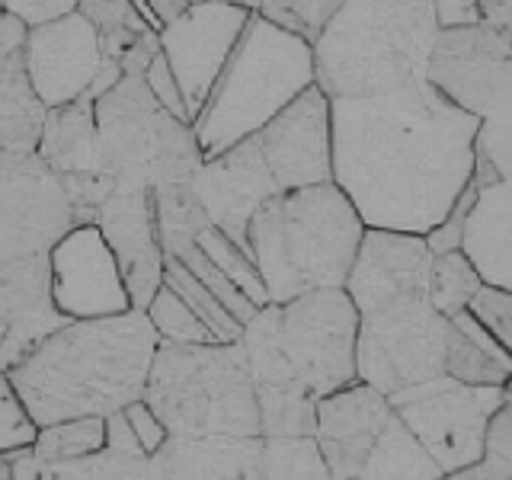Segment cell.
Listing matches in <instances>:
<instances>
[{"instance_id":"cell-1","label":"cell","mask_w":512,"mask_h":480,"mask_svg":"<svg viewBox=\"0 0 512 480\" xmlns=\"http://www.w3.org/2000/svg\"><path fill=\"white\" fill-rule=\"evenodd\" d=\"M333 183L365 228L429 234L474 180L480 119L426 77L407 87L330 100Z\"/></svg>"},{"instance_id":"cell-2","label":"cell","mask_w":512,"mask_h":480,"mask_svg":"<svg viewBox=\"0 0 512 480\" xmlns=\"http://www.w3.org/2000/svg\"><path fill=\"white\" fill-rule=\"evenodd\" d=\"M359 311L346 288L263 304L240 333L263 439H311L317 400L356 378Z\"/></svg>"},{"instance_id":"cell-3","label":"cell","mask_w":512,"mask_h":480,"mask_svg":"<svg viewBox=\"0 0 512 480\" xmlns=\"http://www.w3.org/2000/svg\"><path fill=\"white\" fill-rule=\"evenodd\" d=\"M157 343L144 311L68 320L7 375L39 429L112 416L144 397Z\"/></svg>"},{"instance_id":"cell-4","label":"cell","mask_w":512,"mask_h":480,"mask_svg":"<svg viewBox=\"0 0 512 480\" xmlns=\"http://www.w3.org/2000/svg\"><path fill=\"white\" fill-rule=\"evenodd\" d=\"M365 224L336 183L288 189L253 212L247 253L269 304H285L320 288H343Z\"/></svg>"},{"instance_id":"cell-5","label":"cell","mask_w":512,"mask_h":480,"mask_svg":"<svg viewBox=\"0 0 512 480\" xmlns=\"http://www.w3.org/2000/svg\"><path fill=\"white\" fill-rule=\"evenodd\" d=\"M439 36L432 0H346L314 39V84L330 100H362L426 74Z\"/></svg>"},{"instance_id":"cell-6","label":"cell","mask_w":512,"mask_h":480,"mask_svg":"<svg viewBox=\"0 0 512 480\" xmlns=\"http://www.w3.org/2000/svg\"><path fill=\"white\" fill-rule=\"evenodd\" d=\"M308 87H314L311 42L253 13L202 112L192 122L202 160L253 138Z\"/></svg>"},{"instance_id":"cell-7","label":"cell","mask_w":512,"mask_h":480,"mask_svg":"<svg viewBox=\"0 0 512 480\" xmlns=\"http://www.w3.org/2000/svg\"><path fill=\"white\" fill-rule=\"evenodd\" d=\"M144 404L167 426L170 439L260 436V404L240 340L157 343Z\"/></svg>"},{"instance_id":"cell-8","label":"cell","mask_w":512,"mask_h":480,"mask_svg":"<svg viewBox=\"0 0 512 480\" xmlns=\"http://www.w3.org/2000/svg\"><path fill=\"white\" fill-rule=\"evenodd\" d=\"M100 160L116 186L160 189L189 183L202 154L192 125L160 109L144 77H119L93 100Z\"/></svg>"},{"instance_id":"cell-9","label":"cell","mask_w":512,"mask_h":480,"mask_svg":"<svg viewBox=\"0 0 512 480\" xmlns=\"http://www.w3.org/2000/svg\"><path fill=\"white\" fill-rule=\"evenodd\" d=\"M448 317L426 292L400 295L359 314L356 378L384 397L445 375Z\"/></svg>"},{"instance_id":"cell-10","label":"cell","mask_w":512,"mask_h":480,"mask_svg":"<svg viewBox=\"0 0 512 480\" xmlns=\"http://www.w3.org/2000/svg\"><path fill=\"white\" fill-rule=\"evenodd\" d=\"M388 400L442 474L484 461L490 420L506 404L503 388H471L445 375Z\"/></svg>"},{"instance_id":"cell-11","label":"cell","mask_w":512,"mask_h":480,"mask_svg":"<svg viewBox=\"0 0 512 480\" xmlns=\"http://www.w3.org/2000/svg\"><path fill=\"white\" fill-rule=\"evenodd\" d=\"M423 77L452 106L484 122L512 96V36L487 23L439 29Z\"/></svg>"},{"instance_id":"cell-12","label":"cell","mask_w":512,"mask_h":480,"mask_svg":"<svg viewBox=\"0 0 512 480\" xmlns=\"http://www.w3.org/2000/svg\"><path fill=\"white\" fill-rule=\"evenodd\" d=\"M68 228L74 212L55 173L0 144V263L45 253Z\"/></svg>"},{"instance_id":"cell-13","label":"cell","mask_w":512,"mask_h":480,"mask_svg":"<svg viewBox=\"0 0 512 480\" xmlns=\"http://www.w3.org/2000/svg\"><path fill=\"white\" fill-rule=\"evenodd\" d=\"M253 10L215 0H192L160 29V55L167 58L170 71L183 93L189 125L202 112L221 68L228 64L240 36L250 23Z\"/></svg>"},{"instance_id":"cell-14","label":"cell","mask_w":512,"mask_h":480,"mask_svg":"<svg viewBox=\"0 0 512 480\" xmlns=\"http://www.w3.org/2000/svg\"><path fill=\"white\" fill-rule=\"evenodd\" d=\"M45 256L52 301L68 320L119 317L135 311L116 256L96 224H74L45 250Z\"/></svg>"},{"instance_id":"cell-15","label":"cell","mask_w":512,"mask_h":480,"mask_svg":"<svg viewBox=\"0 0 512 480\" xmlns=\"http://www.w3.org/2000/svg\"><path fill=\"white\" fill-rule=\"evenodd\" d=\"M253 138L279 192L333 183L330 96L317 84L276 112Z\"/></svg>"},{"instance_id":"cell-16","label":"cell","mask_w":512,"mask_h":480,"mask_svg":"<svg viewBox=\"0 0 512 480\" xmlns=\"http://www.w3.org/2000/svg\"><path fill=\"white\" fill-rule=\"evenodd\" d=\"M106 68L100 36L84 13L58 16L52 23L29 29L26 74L32 93L45 109L80 100Z\"/></svg>"},{"instance_id":"cell-17","label":"cell","mask_w":512,"mask_h":480,"mask_svg":"<svg viewBox=\"0 0 512 480\" xmlns=\"http://www.w3.org/2000/svg\"><path fill=\"white\" fill-rule=\"evenodd\" d=\"M96 228L116 256L132 308L144 311L164 285V247L157 234L154 189L116 186L96 208Z\"/></svg>"},{"instance_id":"cell-18","label":"cell","mask_w":512,"mask_h":480,"mask_svg":"<svg viewBox=\"0 0 512 480\" xmlns=\"http://www.w3.org/2000/svg\"><path fill=\"white\" fill-rule=\"evenodd\" d=\"M189 189L199 199L208 221L244 250L253 212L272 196H279L256 138H244L218 157L202 160L199 170L189 176Z\"/></svg>"},{"instance_id":"cell-19","label":"cell","mask_w":512,"mask_h":480,"mask_svg":"<svg viewBox=\"0 0 512 480\" xmlns=\"http://www.w3.org/2000/svg\"><path fill=\"white\" fill-rule=\"evenodd\" d=\"M391 413V400L362 381L317 400L311 439L333 480H359L362 464L372 455Z\"/></svg>"},{"instance_id":"cell-20","label":"cell","mask_w":512,"mask_h":480,"mask_svg":"<svg viewBox=\"0 0 512 480\" xmlns=\"http://www.w3.org/2000/svg\"><path fill=\"white\" fill-rule=\"evenodd\" d=\"M429 263L432 250L423 234L365 228L343 288L356 311L365 314L391 298L426 292Z\"/></svg>"},{"instance_id":"cell-21","label":"cell","mask_w":512,"mask_h":480,"mask_svg":"<svg viewBox=\"0 0 512 480\" xmlns=\"http://www.w3.org/2000/svg\"><path fill=\"white\" fill-rule=\"evenodd\" d=\"M29 29L0 10V144L16 154H36L45 106L26 74Z\"/></svg>"},{"instance_id":"cell-22","label":"cell","mask_w":512,"mask_h":480,"mask_svg":"<svg viewBox=\"0 0 512 480\" xmlns=\"http://www.w3.org/2000/svg\"><path fill=\"white\" fill-rule=\"evenodd\" d=\"M84 13L100 36L103 58L116 64L122 77H144L148 64L160 55V20L144 0H80Z\"/></svg>"},{"instance_id":"cell-23","label":"cell","mask_w":512,"mask_h":480,"mask_svg":"<svg viewBox=\"0 0 512 480\" xmlns=\"http://www.w3.org/2000/svg\"><path fill=\"white\" fill-rule=\"evenodd\" d=\"M461 250L487 285L512 292V180L477 189L474 208L464 221Z\"/></svg>"},{"instance_id":"cell-24","label":"cell","mask_w":512,"mask_h":480,"mask_svg":"<svg viewBox=\"0 0 512 480\" xmlns=\"http://www.w3.org/2000/svg\"><path fill=\"white\" fill-rule=\"evenodd\" d=\"M263 436L170 439L164 445L167 480H266Z\"/></svg>"},{"instance_id":"cell-25","label":"cell","mask_w":512,"mask_h":480,"mask_svg":"<svg viewBox=\"0 0 512 480\" xmlns=\"http://www.w3.org/2000/svg\"><path fill=\"white\" fill-rule=\"evenodd\" d=\"M445 378L471 384V388H506L512 381V359L471 317V311L448 317Z\"/></svg>"},{"instance_id":"cell-26","label":"cell","mask_w":512,"mask_h":480,"mask_svg":"<svg viewBox=\"0 0 512 480\" xmlns=\"http://www.w3.org/2000/svg\"><path fill=\"white\" fill-rule=\"evenodd\" d=\"M439 464L429 458L426 448L416 442V436L400 420L397 410L384 423L381 436L365 458L359 480H439Z\"/></svg>"},{"instance_id":"cell-27","label":"cell","mask_w":512,"mask_h":480,"mask_svg":"<svg viewBox=\"0 0 512 480\" xmlns=\"http://www.w3.org/2000/svg\"><path fill=\"white\" fill-rule=\"evenodd\" d=\"M42 480H167V474L160 455L103 448V452L80 461L45 464Z\"/></svg>"},{"instance_id":"cell-28","label":"cell","mask_w":512,"mask_h":480,"mask_svg":"<svg viewBox=\"0 0 512 480\" xmlns=\"http://www.w3.org/2000/svg\"><path fill=\"white\" fill-rule=\"evenodd\" d=\"M480 285H484V279H480V272L474 269V263L468 260V253L461 247L445 250V253H432L426 295L439 314L455 317L461 311H468V304L477 295Z\"/></svg>"},{"instance_id":"cell-29","label":"cell","mask_w":512,"mask_h":480,"mask_svg":"<svg viewBox=\"0 0 512 480\" xmlns=\"http://www.w3.org/2000/svg\"><path fill=\"white\" fill-rule=\"evenodd\" d=\"M154 215H157V234L164 256H173L180 247L192 244L196 234L212 224L202 212L199 199L192 196L189 183H170L154 189Z\"/></svg>"},{"instance_id":"cell-30","label":"cell","mask_w":512,"mask_h":480,"mask_svg":"<svg viewBox=\"0 0 512 480\" xmlns=\"http://www.w3.org/2000/svg\"><path fill=\"white\" fill-rule=\"evenodd\" d=\"M48 256L32 253L23 260L0 263V346L7 343V336L16 324V317L23 314L26 304L48 295Z\"/></svg>"},{"instance_id":"cell-31","label":"cell","mask_w":512,"mask_h":480,"mask_svg":"<svg viewBox=\"0 0 512 480\" xmlns=\"http://www.w3.org/2000/svg\"><path fill=\"white\" fill-rule=\"evenodd\" d=\"M106 448V416H77V420H64L42 426L32 452L45 464H61V461H80L90 458Z\"/></svg>"},{"instance_id":"cell-32","label":"cell","mask_w":512,"mask_h":480,"mask_svg":"<svg viewBox=\"0 0 512 480\" xmlns=\"http://www.w3.org/2000/svg\"><path fill=\"white\" fill-rule=\"evenodd\" d=\"M164 285L173 288V292L180 295L192 311H196V317H202V324L215 333L218 343H237L240 340L244 327H240L237 320L224 311V304L208 292V288L192 276L180 260H173V256L164 260Z\"/></svg>"},{"instance_id":"cell-33","label":"cell","mask_w":512,"mask_h":480,"mask_svg":"<svg viewBox=\"0 0 512 480\" xmlns=\"http://www.w3.org/2000/svg\"><path fill=\"white\" fill-rule=\"evenodd\" d=\"M196 247L212 260L224 276H228L240 292H244L256 308H263V304H269L266 298V288H263V279H260V272H256L253 260H250V253L244 247H237L234 240L218 231L215 224H208V228H202L196 234Z\"/></svg>"},{"instance_id":"cell-34","label":"cell","mask_w":512,"mask_h":480,"mask_svg":"<svg viewBox=\"0 0 512 480\" xmlns=\"http://www.w3.org/2000/svg\"><path fill=\"white\" fill-rule=\"evenodd\" d=\"M144 314H148L160 343H180V346L218 343L215 333L202 324V317H196V311H192L189 304L167 285H160V292L151 298Z\"/></svg>"},{"instance_id":"cell-35","label":"cell","mask_w":512,"mask_h":480,"mask_svg":"<svg viewBox=\"0 0 512 480\" xmlns=\"http://www.w3.org/2000/svg\"><path fill=\"white\" fill-rule=\"evenodd\" d=\"M266 480H333L314 439H266L263 442Z\"/></svg>"},{"instance_id":"cell-36","label":"cell","mask_w":512,"mask_h":480,"mask_svg":"<svg viewBox=\"0 0 512 480\" xmlns=\"http://www.w3.org/2000/svg\"><path fill=\"white\" fill-rule=\"evenodd\" d=\"M173 260H180V263L192 272V276H196V279L208 288V292H212V295L224 304V311H228L240 327H247L250 320H253V314L260 311V308H256V304H253L244 292H240V288H237L228 276H224V272L196 247V240L176 250V253H173Z\"/></svg>"},{"instance_id":"cell-37","label":"cell","mask_w":512,"mask_h":480,"mask_svg":"<svg viewBox=\"0 0 512 480\" xmlns=\"http://www.w3.org/2000/svg\"><path fill=\"white\" fill-rule=\"evenodd\" d=\"M343 4L346 0H263L256 13H260L263 20H269L272 26H279L314 45L320 29L330 23V16Z\"/></svg>"},{"instance_id":"cell-38","label":"cell","mask_w":512,"mask_h":480,"mask_svg":"<svg viewBox=\"0 0 512 480\" xmlns=\"http://www.w3.org/2000/svg\"><path fill=\"white\" fill-rule=\"evenodd\" d=\"M39 436V426L32 423V416L26 404L16 394L13 381L7 372H0V458L10 452H20L29 448Z\"/></svg>"},{"instance_id":"cell-39","label":"cell","mask_w":512,"mask_h":480,"mask_svg":"<svg viewBox=\"0 0 512 480\" xmlns=\"http://www.w3.org/2000/svg\"><path fill=\"white\" fill-rule=\"evenodd\" d=\"M477 157H484L500 180H512V96L480 122Z\"/></svg>"},{"instance_id":"cell-40","label":"cell","mask_w":512,"mask_h":480,"mask_svg":"<svg viewBox=\"0 0 512 480\" xmlns=\"http://www.w3.org/2000/svg\"><path fill=\"white\" fill-rule=\"evenodd\" d=\"M468 311L512 359V292H506V288H500V285L484 282L477 288V295L471 298Z\"/></svg>"},{"instance_id":"cell-41","label":"cell","mask_w":512,"mask_h":480,"mask_svg":"<svg viewBox=\"0 0 512 480\" xmlns=\"http://www.w3.org/2000/svg\"><path fill=\"white\" fill-rule=\"evenodd\" d=\"M480 464H484L493 480H512V407L506 404L493 413L484 461Z\"/></svg>"},{"instance_id":"cell-42","label":"cell","mask_w":512,"mask_h":480,"mask_svg":"<svg viewBox=\"0 0 512 480\" xmlns=\"http://www.w3.org/2000/svg\"><path fill=\"white\" fill-rule=\"evenodd\" d=\"M144 87L151 90V96L157 100L160 109H167L173 119L180 122H189V112H186V103H183V93H180V84H176V77L170 71V64L164 55H157L148 71H144Z\"/></svg>"},{"instance_id":"cell-43","label":"cell","mask_w":512,"mask_h":480,"mask_svg":"<svg viewBox=\"0 0 512 480\" xmlns=\"http://www.w3.org/2000/svg\"><path fill=\"white\" fill-rule=\"evenodd\" d=\"M122 416H125V423H128V429H132V436H135V442H138V448L144 455L164 452V445L170 442V432H167L164 423L157 420V413L144 404V397L135 400V404H128L122 410Z\"/></svg>"},{"instance_id":"cell-44","label":"cell","mask_w":512,"mask_h":480,"mask_svg":"<svg viewBox=\"0 0 512 480\" xmlns=\"http://www.w3.org/2000/svg\"><path fill=\"white\" fill-rule=\"evenodd\" d=\"M474 199H477V186L471 180V186L464 189V196L455 202V208L448 212V218L439 224V228H432L426 234V244L432 253H445V250H458L461 247V234H464V221H468L471 208H474Z\"/></svg>"},{"instance_id":"cell-45","label":"cell","mask_w":512,"mask_h":480,"mask_svg":"<svg viewBox=\"0 0 512 480\" xmlns=\"http://www.w3.org/2000/svg\"><path fill=\"white\" fill-rule=\"evenodd\" d=\"M80 0H0V10L16 16L26 29H36L42 23H52L58 16H68L77 10Z\"/></svg>"},{"instance_id":"cell-46","label":"cell","mask_w":512,"mask_h":480,"mask_svg":"<svg viewBox=\"0 0 512 480\" xmlns=\"http://www.w3.org/2000/svg\"><path fill=\"white\" fill-rule=\"evenodd\" d=\"M432 10H436L439 29H455V26H474V23H480L477 0H432Z\"/></svg>"},{"instance_id":"cell-47","label":"cell","mask_w":512,"mask_h":480,"mask_svg":"<svg viewBox=\"0 0 512 480\" xmlns=\"http://www.w3.org/2000/svg\"><path fill=\"white\" fill-rule=\"evenodd\" d=\"M480 23L512 36V0H477Z\"/></svg>"},{"instance_id":"cell-48","label":"cell","mask_w":512,"mask_h":480,"mask_svg":"<svg viewBox=\"0 0 512 480\" xmlns=\"http://www.w3.org/2000/svg\"><path fill=\"white\" fill-rule=\"evenodd\" d=\"M4 458H7L10 480H42V461L32 452V445L20 448V452H10Z\"/></svg>"},{"instance_id":"cell-49","label":"cell","mask_w":512,"mask_h":480,"mask_svg":"<svg viewBox=\"0 0 512 480\" xmlns=\"http://www.w3.org/2000/svg\"><path fill=\"white\" fill-rule=\"evenodd\" d=\"M144 4H148L151 10H154V16L160 20V26H167L176 13H183L192 0H144Z\"/></svg>"},{"instance_id":"cell-50","label":"cell","mask_w":512,"mask_h":480,"mask_svg":"<svg viewBox=\"0 0 512 480\" xmlns=\"http://www.w3.org/2000/svg\"><path fill=\"white\" fill-rule=\"evenodd\" d=\"M439 480H493L487 474L484 464H474V468H464V471H455V474H442Z\"/></svg>"},{"instance_id":"cell-51","label":"cell","mask_w":512,"mask_h":480,"mask_svg":"<svg viewBox=\"0 0 512 480\" xmlns=\"http://www.w3.org/2000/svg\"><path fill=\"white\" fill-rule=\"evenodd\" d=\"M215 4H234V7H244V10H260L263 0H215Z\"/></svg>"},{"instance_id":"cell-52","label":"cell","mask_w":512,"mask_h":480,"mask_svg":"<svg viewBox=\"0 0 512 480\" xmlns=\"http://www.w3.org/2000/svg\"><path fill=\"white\" fill-rule=\"evenodd\" d=\"M0 480H10V471H7V458H0Z\"/></svg>"},{"instance_id":"cell-53","label":"cell","mask_w":512,"mask_h":480,"mask_svg":"<svg viewBox=\"0 0 512 480\" xmlns=\"http://www.w3.org/2000/svg\"><path fill=\"white\" fill-rule=\"evenodd\" d=\"M503 397H506V407H512V388H503Z\"/></svg>"}]
</instances>
